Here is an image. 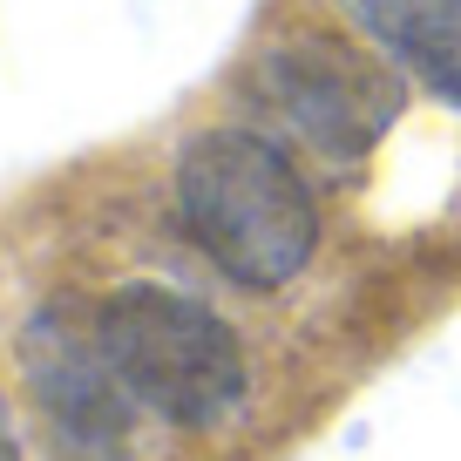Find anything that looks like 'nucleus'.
Here are the masks:
<instances>
[{
  "label": "nucleus",
  "mask_w": 461,
  "mask_h": 461,
  "mask_svg": "<svg viewBox=\"0 0 461 461\" xmlns=\"http://www.w3.org/2000/svg\"><path fill=\"white\" fill-rule=\"evenodd\" d=\"M176 217L190 245L245 292H278L319 251V197L265 130L217 122L176 149Z\"/></svg>",
  "instance_id": "nucleus-1"
},
{
  "label": "nucleus",
  "mask_w": 461,
  "mask_h": 461,
  "mask_svg": "<svg viewBox=\"0 0 461 461\" xmlns=\"http://www.w3.org/2000/svg\"><path fill=\"white\" fill-rule=\"evenodd\" d=\"M88 326L130 401L170 428H224L251 393L238 332L176 285H157V278L115 285L88 312Z\"/></svg>",
  "instance_id": "nucleus-2"
},
{
  "label": "nucleus",
  "mask_w": 461,
  "mask_h": 461,
  "mask_svg": "<svg viewBox=\"0 0 461 461\" xmlns=\"http://www.w3.org/2000/svg\"><path fill=\"white\" fill-rule=\"evenodd\" d=\"M258 102L326 163H366L407 109V75L339 28H285L251 61Z\"/></svg>",
  "instance_id": "nucleus-3"
},
{
  "label": "nucleus",
  "mask_w": 461,
  "mask_h": 461,
  "mask_svg": "<svg viewBox=\"0 0 461 461\" xmlns=\"http://www.w3.org/2000/svg\"><path fill=\"white\" fill-rule=\"evenodd\" d=\"M21 374L28 393L41 407V420L55 428L68 461H130V434H136V401L115 380V366L102 360L95 326H75L61 305L21 326Z\"/></svg>",
  "instance_id": "nucleus-4"
},
{
  "label": "nucleus",
  "mask_w": 461,
  "mask_h": 461,
  "mask_svg": "<svg viewBox=\"0 0 461 461\" xmlns=\"http://www.w3.org/2000/svg\"><path fill=\"white\" fill-rule=\"evenodd\" d=\"M414 88L461 102V0H332Z\"/></svg>",
  "instance_id": "nucleus-5"
},
{
  "label": "nucleus",
  "mask_w": 461,
  "mask_h": 461,
  "mask_svg": "<svg viewBox=\"0 0 461 461\" xmlns=\"http://www.w3.org/2000/svg\"><path fill=\"white\" fill-rule=\"evenodd\" d=\"M0 461H21V434H14V414H7V393H0Z\"/></svg>",
  "instance_id": "nucleus-6"
}]
</instances>
